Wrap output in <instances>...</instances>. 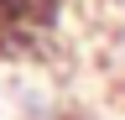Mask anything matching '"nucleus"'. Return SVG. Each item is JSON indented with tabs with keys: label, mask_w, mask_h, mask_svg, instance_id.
Here are the masks:
<instances>
[{
	"label": "nucleus",
	"mask_w": 125,
	"mask_h": 120,
	"mask_svg": "<svg viewBox=\"0 0 125 120\" xmlns=\"http://www.w3.org/2000/svg\"><path fill=\"white\" fill-rule=\"evenodd\" d=\"M52 11H57V0H0L5 21H47Z\"/></svg>",
	"instance_id": "1"
}]
</instances>
